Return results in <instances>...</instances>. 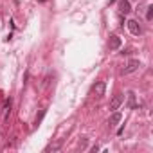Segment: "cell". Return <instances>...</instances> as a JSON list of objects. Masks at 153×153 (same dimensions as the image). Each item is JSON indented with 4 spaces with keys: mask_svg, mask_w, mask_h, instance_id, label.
Wrapping results in <instances>:
<instances>
[{
    "mask_svg": "<svg viewBox=\"0 0 153 153\" xmlns=\"http://www.w3.org/2000/svg\"><path fill=\"white\" fill-rule=\"evenodd\" d=\"M139 67H140V61H139V59H131V61H128V65H126V67L121 70V74H123V76H126V74H131V72H135Z\"/></svg>",
    "mask_w": 153,
    "mask_h": 153,
    "instance_id": "obj_1",
    "label": "cell"
},
{
    "mask_svg": "<svg viewBox=\"0 0 153 153\" xmlns=\"http://www.w3.org/2000/svg\"><path fill=\"white\" fill-rule=\"evenodd\" d=\"M128 29H130V33L135 34V36H139V34L142 33V29H140V25H139L137 20H128Z\"/></svg>",
    "mask_w": 153,
    "mask_h": 153,
    "instance_id": "obj_2",
    "label": "cell"
},
{
    "mask_svg": "<svg viewBox=\"0 0 153 153\" xmlns=\"http://www.w3.org/2000/svg\"><path fill=\"white\" fill-rule=\"evenodd\" d=\"M123 94H115L114 97H112V101H110V110H117L121 105H123Z\"/></svg>",
    "mask_w": 153,
    "mask_h": 153,
    "instance_id": "obj_3",
    "label": "cell"
},
{
    "mask_svg": "<svg viewBox=\"0 0 153 153\" xmlns=\"http://www.w3.org/2000/svg\"><path fill=\"white\" fill-rule=\"evenodd\" d=\"M108 47H110V51H117L119 47H121V38L119 36H110V40H108Z\"/></svg>",
    "mask_w": 153,
    "mask_h": 153,
    "instance_id": "obj_4",
    "label": "cell"
},
{
    "mask_svg": "<svg viewBox=\"0 0 153 153\" xmlns=\"http://www.w3.org/2000/svg\"><path fill=\"white\" fill-rule=\"evenodd\" d=\"M121 119H123V115H121L119 112H115V114H112V117H110L108 124H110V126H115V124H119V123H121Z\"/></svg>",
    "mask_w": 153,
    "mask_h": 153,
    "instance_id": "obj_5",
    "label": "cell"
},
{
    "mask_svg": "<svg viewBox=\"0 0 153 153\" xmlns=\"http://www.w3.org/2000/svg\"><path fill=\"white\" fill-rule=\"evenodd\" d=\"M94 92H96V96H99V97H101V96L105 94V81H99V83L94 87Z\"/></svg>",
    "mask_w": 153,
    "mask_h": 153,
    "instance_id": "obj_6",
    "label": "cell"
},
{
    "mask_svg": "<svg viewBox=\"0 0 153 153\" xmlns=\"http://www.w3.org/2000/svg\"><path fill=\"white\" fill-rule=\"evenodd\" d=\"M130 11H131L130 2H128V0H121V13H123V15H128Z\"/></svg>",
    "mask_w": 153,
    "mask_h": 153,
    "instance_id": "obj_7",
    "label": "cell"
},
{
    "mask_svg": "<svg viewBox=\"0 0 153 153\" xmlns=\"http://www.w3.org/2000/svg\"><path fill=\"white\" fill-rule=\"evenodd\" d=\"M128 108H135V92H128Z\"/></svg>",
    "mask_w": 153,
    "mask_h": 153,
    "instance_id": "obj_8",
    "label": "cell"
},
{
    "mask_svg": "<svg viewBox=\"0 0 153 153\" xmlns=\"http://www.w3.org/2000/svg\"><path fill=\"white\" fill-rule=\"evenodd\" d=\"M146 18H148V20H151V18H153V6H149V7H148V15H146Z\"/></svg>",
    "mask_w": 153,
    "mask_h": 153,
    "instance_id": "obj_9",
    "label": "cell"
},
{
    "mask_svg": "<svg viewBox=\"0 0 153 153\" xmlns=\"http://www.w3.org/2000/svg\"><path fill=\"white\" fill-rule=\"evenodd\" d=\"M0 101H2V92H0Z\"/></svg>",
    "mask_w": 153,
    "mask_h": 153,
    "instance_id": "obj_10",
    "label": "cell"
}]
</instances>
